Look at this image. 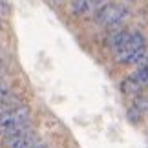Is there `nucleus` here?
I'll return each mask as SVG.
<instances>
[{"label": "nucleus", "instance_id": "obj_1", "mask_svg": "<svg viewBox=\"0 0 148 148\" xmlns=\"http://www.w3.org/2000/svg\"><path fill=\"white\" fill-rule=\"evenodd\" d=\"M29 121H31V112L26 104L5 113V115H0V135L8 137V135H13L20 130L29 128Z\"/></svg>", "mask_w": 148, "mask_h": 148}, {"label": "nucleus", "instance_id": "obj_2", "mask_svg": "<svg viewBox=\"0 0 148 148\" xmlns=\"http://www.w3.org/2000/svg\"><path fill=\"white\" fill-rule=\"evenodd\" d=\"M128 16V9L124 5L119 4H106L104 8L99 9L97 13V22L101 26H117L119 22H123Z\"/></svg>", "mask_w": 148, "mask_h": 148}, {"label": "nucleus", "instance_id": "obj_3", "mask_svg": "<svg viewBox=\"0 0 148 148\" xmlns=\"http://www.w3.org/2000/svg\"><path fill=\"white\" fill-rule=\"evenodd\" d=\"M38 145V137L31 128L20 130L13 135L4 137V146L5 148H35Z\"/></svg>", "mask_w": 148, "mask_h": 148}, {"label": "nucleus", "instance_id": "obj_4", "mask_svg": "<svg viewBox=\"0 0 148 148\" xmlns=\"http://www.w3.org/2000/svg\"><path fill=\"white\" fill-rule=\"evenodd\" d=\"M20 106H24L22 99L11 92L9 95H5L4 99H0V115H5V113L13 112V110H16V108H20Z\"/></svg>", "mask_w": 148, "mask_h": 148}, {"label": "nucleus", "instance_id": "obj_5", "mask_svg": "<svg viewBox=\"0 0 148 148\" xmlns=\"http://www.w3.org/2000/svg\"><path fill=\"white\" fill-rule=\"evenodd\" d=\"M145 53H146V48L132 49V51H119V53H115V59L119 62H124V64H137L145 57Z\"/></svg>", "mask_w": 148, "mask_h": 148}, {"label": "nucleus", "instance_id": "obj_6", "mask_svg": "<svg viewBox=\"0 0 148 148\" xmlns=\"http://www.w3.org/2000/svg\"><path fill=\"white\" fill-rule=\"evenodd\" d=\"M130 35H132V31H128V29H121V31L113 33V35L110 37V48L115 51V53H117V51H121L124 46H126Z\"/></svg>", "mask_w": 148, "mask_h": 148}, {"label": "nucleus", "instance_id": "obj_7", "mask_svg": "<svg viewBox=\"0 0 148 148\" xmlns=\"http://www.w3.org/2000/svg\"><path fill=\"white\" fill-rule=\"evenodd\" d=\"M121 90H123L124 95H128V97H135V95H139L141 92H143V86H141L139 81L132 75V77H126V79L123 81Z\"/></svg>", "mask_w": 148, "mask_h": 148}, {"label": "nucleus", "instance_id": "obj_8", "mask_svg": "<svg viewBox=\"0 0 148 148\" xmlns=\"http://www.w3.org/2000/svg\"><path fill=\"white\" fill-rule=\"evenodd\" d=\"M90 9V2L88 0H73L71 2V11L75 15H84Z\"/></svg>", "mask_w": 148, "mask_h": 148}, {"label": "nucleus", "instance_id": "obj_9", "mask_svg": "<svg viewBox=\"0 0 148 148\" xmlns=\"http://www.w3.org/2000/svg\"><path fill=\"white\" fill-rule=\"evenodd\" d=\"M134 77L139 81V84H141L143 88L148 86V64H146V66H141L139 70L135 71V75H134Z\"/></svg>", "mask_w": 148, "mask_h": 148}, {"label": "nucleus", "instance_id": "obj_10", "mask_svg": "<svg viewBox=\"0 0 148 148\" xmlns=\"http://www.w3.org/2000/svg\"><path fill=\"white\" fill-rule=\"evenodd\" d=\"M11 93V90H9V86L5 82H0V99H4L5 95H9Z\"/></svg>", "mask_w": 148, "mask_h": 148}, {"label": "nucleus", "instance_id": "obj_11", "mask_svg": "<svg viewBox=\"0 0 148 148\" xmlns=\"http://www.w3.org/2000/svg\"><path fill=\"white\" fill-rule=\"evenodd\" d=\"M0 13H4V15L9 13V4L5 0H0Z\"/></svg>", "mask_w": 148, "mask_h": 148}, {"label": "nucleus", "instance_id": "obj_12", "mask_svg": "<svg viewBox=\"0 0 148 148\" xmlns=\"http://www.w3.org/2000/svg\"><path fill=\"white\" fill-rule=\"evenodd\" d=\"M90 5H95V8H104L106 5V0H88Z\"/></svg>", "mask_w": 148, "mask_h": 148}, {"label": "nucleus", "instance_id": "obj_13", "mask_svg": "<svg viewBox=\"0 0 148 148\" xmlns=\"http://www.w3.org/2000/svg\"><path fill=\"white\" fill-rule=\"evenodd\" d=\"M5 73V64H4V60H0V77H2Z\"/></svg>", "mask_w": 148, "mask_h": 148}, {"label": "nucleus", "instance_id": "obj_14", "mask_svg": "<svg viewBox=\"0 0 148 148\" xmlns=\"http://www.w3.org/2000/svg\"><path fill=\"white\" fill-rule=\"evenodd\" d=\"M35 148H48V146H46V145H42V143H38V145H37Z\"/></svg>", "mask_w": 148, "mask_h": 148}, {"label": "nucleus", "instance_id": "obj_15", "mask_svg": "<svg viewBox=\"0 0 148 148\" xmlns=\"http://www.w3.org/2000/svg\"><path fill=\"white\" fill-rule=\"evenodd\" d=\"M0 29H2V18H0Z\"/></svg>", "mask_w": 148, "mask_h": 148}, {"label": "nucleus", "instance_id": "obj_16", "mask_svg": "<svg viewBox=\"0 0 148 148\" xmlns=\"http://www.w3.org/2000/svg\"><path fill=\"white\" fill-rule=\"evenodd\" d=\"M0 51H2V44H0Z\"/></svg>", "mask_w": 148, "mask_h": 148}]
</instances>
